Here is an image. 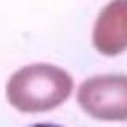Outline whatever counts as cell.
<instances>
[{
    "label": "cell",
    "instance_id": "obj_1",
    "mask_svg": "<svg viewBox=\"0 0 127 127\" xmlns=\"http://www.w3.org/2000/svg\"><path fill=\"white\" fill-rule=\"evenodd\" d=\"M71 89L73 79L68 71L51 64H32L13 73L6 84V97L22 113H41L62 105Z\"/></svg>",
    "mask_w": 127,
    "mask_h": 127
},
{
    "label": "cell",
    "instance_id": "obj_2",
    "mask_svg": "<svg viewBox=\"0 0 127 127\" xmlns=\"http://www.w3.org/2000/svg\"><path fill=\"white\" fill-rule=\"evenodd\" d=\"M78 102L95 119L124 121L127 103V83L124 75H100L79 86Z\"/></svg>",
    "mask_w": 127,
    "mask_h": 127
},
{
    "label": "cell",
    "instance_id": "obj_3",
    "mask_svg": "<svg viewBox=\"0 0 127 127\" xmlns=\"http://www.w3.org/2000/svg\"><path fill=\"white\" fill-rule=\"evenodd\" d=\"M126 0H113L102 10L94 27V46L105 56L126 49Z\"/></svg>",
    "mask_w": 127,
    "mask_h": 127
},
{
    "label": "cell",
    "instance_id": "obj_4",
    "mask_svg": "<svg viewBox=\"0 0 127 127\" xmlns=\"http://www.w3.org/2000/svg\"><path fill=\"white\" fill-rule=\"evenodd\" d=\"M30 127H62V126H57V124H46V122H41V124H33Z\"/></svg>",
    "mask_w": 127,
    "mask_h": 127
}]
</instances>
